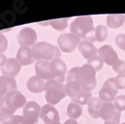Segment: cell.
Wrapping results in <instances>:
<instances>
[{
  "mask_svg": "<svg viewBox=\"0 0 125 124\" xmlns=\"http://www.w3.org/2000/svg\"><path fill=\"white\" fill-rule=\"evenodd\" d=\"M26 87L30 92L36 93L37 94V93H41L45 90V82H44V80L40 79L39 77L34 75V76H31L27 80Z\"/></svg>",
  "mask_w": 125,
  "mask_h": 124,
  "instance_id": "44dd1931",
  "label": "cell"
},
{
  "mask_svg": "<svg viewBox=\"0 0 125 124\" xmlns=\"http://www.w3.org/2000/svg\"><path fill=\"white\" fill-rule=\"evenodd\" d=\"M40 118L44 124H60V116L57 109L50 104H45L41 107Z\"/></svg>",
  "mask_w": 125,
  "mask_h": 124,
  "instance_id": "8fae6325",
  "label": "cell"
},
{
  "mask_svg": "<svg viewBox=\"0 0 125 124\" xmlns=\"http://www.w3.org/2000/svg\"><path fill=\"white\" fill-rule=\"evenodd\" d=\"M0 123L1 124H27L23 116L8 114L0 111Z\"/></svg>",
  "mask_w": 125,
  "mask_h": 124,
  "instance_id": "7402d4cb",
  "label": "cell"
},
{
  "mask_svg": "<svg viewBox=\"0 0 125 124\" xmlns=\"http://www.w3.org/2000/svg\"><path fill=\"white\" fill-rule=\"evenodd\" d=\"M4 100H5V97H4V96H0V107H1V106L3 105Z\"/></svg>",
  "mask_w": 125,
  "mask_h": 124,
  "instance_id": "e575fe53",
  "label": "cell"
},
{
  "mask_svg": "<svg viewBox=\"0 0 125 124\" xmlns=\"http://www.w3.org/2000/svg\"><path fill=\"white\" fill-rule=\"evenodd\" d=\"M63 124H78V122H77V120H74V119H68Z\"/></svg>",
  "mask_w": 125,
  "mask_h": 124,
  "instance_id": "836d02e7",
  "label": "cell"
},
{
  "mask_svg": "<svg viewBox=\"0 0 125 124\" xmlns=\"http://www.w3.org/2000/svg\"><path fill=\"white\" fill-rule=\"evenodd\" d=\"M81 40L73 33H62L58 36L57 44L58 48L65 53H71L79 46Z\"/></svg>",
  "mask_w": 125,
  "mask_h": 124,
  "instance_id": "52a82bcc",
  "label": "cell"
},
{
  "mask_svg": "<svg viewBox=\"0 0 125 124\" xmlns=\"http://www.w3.org/2000/svg\"><path fill=\"white\" fill-rule=\"evenodd\" d=\"M78 50L81 53V55L87 60L93 56H95L98 52V50H97L96 46L94 45V43L90 42V41H86V40L81 41L78 46Z\"/></svg>",
  "mask_w": 125,
  "mask_h": 124,
  "instance_id": "d6986e66",
  "label": "cell"
},
{
  "mask_svg": "<svg viewBox=\"0 0 125 124\" xmlns=\"http://www.w3.org/2000/svg\"><path fill=\"white\" fill-rule=\"evenodd\" d=\"M120 116H121V112L115 109L113 103H110V102L104 103L100 113V117L102 120H104L105 122L112 121V122H115L116 124H119Z\"/></svg>",
  "mask_w": 125,
  "mask_h": 124,
  "instance_id": "7c38bea8",
  "label": "cell"
},
{
  "mask_svg": "<svg viewBox=\"0 0 125 124\" xmlns=\"http://www.w3.org/2000/svg\"><path fill=\"white\" fill-rule=\"evenodd\" d=\"M113 71H115L118 75H125V61L124 60H118L115 64L112 66Z\"/></svg>",
  "mask_w": 125,
  "mask_h": 124,
  "instance_id": "f1b7e54d",
  "label": "cell"
},
{
  "mask_svg": "<svg viewBox=\"0 0 125 124\" xmlns=\"http://www.w3.org/2000/svg\"><path fill=\"white\" fill-rule=\"evenodd\" d=\"M71 33L75 34L80 39L94 42L95 39V28L93 19L91 16H80L77 17L73 22L70 24Z\"/></svg>",
  "mask_w": 125,
  "mask_h": 124,
  "instance_id": "7a4b0ae2",
  "label": "cell"
},
{
  "mask_svg": "<svg viewBox=\"0 0 125 124\" xmlns=\"http://www.w3.org/2000/svg\"><path fill=\"white\" fill-rule=\"evenodd\" d=\"M116 45L123 51H125V34H118L115 37Z\"/></svg>",
  "mask_w": 125,
  "mask_h": 124,
  "instance_id": "f546056e",
  "label": "cell"
},
{
  "mask_svg": "<svg viewBox=\"0 0 125 124\" xmlns=\"http://www.w3.org/2000/svg\"><path fill=\"white\" fill-rule=\"evenodd\" d=\"M17 41L20 47H31L36 44L37 33L36 31L30 27H25L17 35Z\"/></svg>",
  "mask_w": 125,
  "mask_h": 124,
  "instance_id": "30bf717a",
  "label": "cell"
},
{
  "mask_svg": "<svg viewBox=\"0 0 125 124\" xmlns=\"http://www.w3.org/2000/svg\"><path fill=\"white\" fill-rule=\"evenodd\" d=\"M16 60L21 66L32 64L35 60L32 53V49L29 47H20L16 54Z\"/></svg>",
  "mask_w": 125,
  "mask_h": 124,
  "instance_id": "e0dca14e",
  "label": "cell"
},
{
  "mask_svg": "<svg viewBox=\"0 0 125 124\" xmlns=\"http://www.w3.org/2000/svg\"><path fill=\"white\" fill-rule=\"evenodd\" d=\"M79 68L72 67L66 75V83L64 85L66 96H69L72 102L77 103L79 105L88 104L89 100L92 98V93L83 90L79 82Z\"/></svg>",
  "mask_w": 125,
  "mask_h": 124,
  "instance_id": "6da1fadb",
  "label": "cell"
},
{
  "mask_svg": "<svg viewBox=\"0 0 125 124\" xmlns=\"http://www.w3.org/2000/svg\"><path fill=\"white\" fill-rule=\"evenodd\" d=\"M7 57L3 54V53H0V67H3L5 65V63L7 62Z\"/></svg>",
  "mask_w": 125,
  "mask_h": 124,
  "instance_id": "d6a6232c",
  "label": "cell"
},
{
  "mask_svg": "<svg viewBox=\"0 0 125 124\" xmlns=\"http://www.w3.org/2000/svg\"><path fill=\"white\" fill-rule=\"evenodd\" d=\"M108 28L104 25H98L95 28V39L98 42H103L107 38Z\"/></svg>",
  "mask_w": 125,
  "mask_h": 124,
  "instance_id": "d4e9b609",
  "label": "cell"
},
{
  "mask_svg": "<svg viewBox=\"0 0 125 124\" xmlns=\"http://www.w3.org/2000/svg\"><path fill=\"white\" fill-rule=\"evenodd\" d=\"M8 46V40L5 37V35L3 33L0 32V53H3L6 51Z\"/></svg>",
  "mask_w": 125,
  "mask_h": 124,
  "instance_id": "4dcf8cb0",
  "label": "cell"
},
{
  "mask_svg": "<svg viewBox=\"0 0 125 124\" xmlns=\"http://www.w3.org/2000/svg\"><path fill=\"white\" fill-rule=\"evenodd\" d=\"M35 72L36 76L42 80H53L54 76L52 74L50 62H44V61H36L35 63Z\"/></svg>",
  "mask_w": 125,
  "mask_h": 124,
  "instance_id": "9a60e30c",
  "label": "cell"
},
{
  "mask_svg": "<svg viewBox=\"0 0 125 124\" xmlns=\"http://www.w3.org/2000/svg\"><path fill=\"white\" fill-rule=\"evenodd\" d=\"M124 19H125V15H124Z\"/></svg>",
  "mask_w": 125,
  "mask_h": 124,
  "instance_id": "74e56055",
  "label": "cell"
},
{
  "mask_svg": "<svg viewBox=\"0 0 125 124\" xmlns=\"http://www.w3.org/2000/svg\"><path fill=\"white\" fill-rule=\"evenodd\" d=\"M121 124H125V122H124V123H121Z\"/></svg>",
  "mask_w": 125,
  "mask_h": 124,
  "instance_id": "8d00e7d4",
  "label": "cell"
},
{
  "mask_svg": "<svg viewBox=\"0 0 125 124\" xmlns=\"http://www.w3.org/2000/svg\"><path fill=\"white\" fill-rule=\"evenodd\" d=\"M114 80L118 89H125V75H117Z\"/></svg>",
  "mask_w": 125,
  "mask_h": 124,
  "instance_id": "1f68e13d",
  "label": "cell"
},
{
  "mask_svg": "<svg viewBox=\"0 0 125 124\" xmlns=\"http://www.w3.org/2000/svg\"><path fill=\"white\" fill-rule=\"evenodd\" d=\"M17 90V83L14 78L0 76V96H6L10 91Z\"/></svg>",
  "mask_w": 125,
  "mask_h": 124,
  "instance_id": "ac0fdd59",
  "label": "cell"
},
{
  "mask_svg": "<svg viewBox=\"0 0 125 124\" xmlns=\"http://www.w3.org/2000/svg\"><path fill=\"white\" fill-rule=\"evenodd\" d=\"M113 102V105L116 110H118L119 112L125 110V95H118Z\"/></svg>",
  "mask_w": 125,
  "mask_h": 124,
  "instance_id": "83f0119b",
  "label": "cell"
},
{
  "mask_svg": "<svg viewBox=\"0 0 125 124\" xmlns=\"http://www.w3.org/2000/svg\"><path fill=\"white\" fill-rule=\"evenodd\" d=\"M20 70H21V65L19 64L16 58H8L5 65L1 67L2 75L11 78H14L16 75H18Z\"/></svg>",
  "mask_w": 125,
  "mask_h": 124,
  "instance_id": "2e32d148",
  "label": "cell"
},
{
  "mask_svg": "<svg viewBox=\"0 0 125 124\" xmlns=\"http://www.w3.org/2000/svg\"><path fill=\"white\" fill-rule=\"evenodd\" d=\"M87 64L91 65L97 72V71H99V70H101L103 68L104 62L98 55H95V56H93V57H91L90 59L87 60Z\"/></svg>",
  "mask_w": 125,
  "mask_h": 124,
  "instance_id": "4316f807",
  "label": "cell"
},
{
  "mask_svg": "<svg viewBox=\"0 0 125 124\" xmlns=\"http://www.w3.org/2000/svg\"><path fill=\"white\" fill-rule=\"evenodd\" d=\"M103 105H104V102L99 97H92L88 102L89 115L94 119L100 118V113Z\"/></svg>",
  "mask_w": 125,
  "mask_h": 124,
  "instance_id": "ffe728a7",
  "label": "cell"
},
{
  "mask_svg": "<svg viewBox=\"0 0 125 124\" xmlns=\"http://www.w3.org/2000/svg\"><path fill=\"white\" fill-rule=\"evenodd\" d=\"M104 124H116L115 122H112V121H107V122H105Z\"/></svg>",
  "mask_w": 125,
  "mask_h": 124,
  "instance_id": "d590c367",
  "label": "cell"
},
{
  "mask_svg": "<svg viewBox=\"0 0 125 124\" xmlns=\"http://www.w3.org/2000/svg\"><path fill=\"white\" fill-rule=\"evenodd\" d=\"M66 96L64 85L61 82L53 79L45 82V98L47 104L54 106Z\"/></svg>",
  "mask_w": 125,
  "mask_h": 124,
  "instance_id": "277c9868",
  "label": "cell"
},
{
  "mask_svg": "<svg viewBox=\"0 0 125 124\" xmlns=\"http://www.w3.org/2000/svg\"><path fill=\"white\" fill-rule=\"evenodd\" d=\"M124 21H125V19H124L123 14H111L106 17L107 27L112 28V29L121 27L123 25Z\"/></svg>",
  "mask_w": 125,
  "mask_h": 124,
  "instance_id": "603a6c76",
  "label": "cell"
},
{
  "mask_svg": "<svg viewBox=\"0 0 125 124\" xmlns=\"http://www.w3.org/2000/svg\"><path fill=\"white\" fill-rule=\"evenodd\" d=\"M118 88L116 86L114 78H108L102 86V88L99 91V98L104 102L112 103L116 98V95L118 93Z\"/></svg>",
  "mask_w": 125,
  "mask_h": 124,
  "instance_id": "ba28073f",
  "label": "cell"
},
{
  "mask_svg": "<svg viewBox=\"0 0 125 124\" xmlns=\"http://www.w3.org/2000/svg\"><path fill=\"white\" fill-rule=\"evenodd\" d=\"M32 53L34 59L37 61H44V62H51L56 58L60 57V49L48 42H37L32 46Z\"/></svg>",
  "mask_w": 125,
  "mask_h": 124,
  "instance_id": "3957f363",
  "label": "cell"
},
{
  "mask_svg": "<svg viewBox=\"0 0 125 124\" xmlns=\"http://www.w3.org/2000/svg\"><path fill=\"white\" fill-rule=\"evenodd\" d=\"M79 82L83 90L91 92L97 84L96 70L89 64H84L79 68Z\"/></svg>",
  "mask_w": 125,
  "mask_h": 124,
  "instance_id": "8992f818",
  "label": "cell"
},
{
  "mask_svg": "<svg viewBox=\"0 0 125 124\" xmlns=\"http://www.w3.org/2000/svg\"><path fill=\"white\" fill-rule=\"evenodd\" d=\"M50 66H51V71L54 76V79L61 82V83H63L67 74V67L65 62L60 58H56L50 62Z\"/></svg>",
  "mask_w": 125,
  "mask_h": 124,
  "instance_id": "4fadbf2b",
  "label": "cell"
},
{
  "mask_svg": "<svg viewBox=\"0 0 125 124\" xmlns=\"http://www.w3.org/2000/svg\"><path fill=\"white\" fill-rule=\"evenodd\" d=\"M49 25L52 26L54 29L61 31L64 30L68 26V19L67 18H61V19H53L49 21Z\"/></svg>",
  "mask_w": 125,
  "mask_h": 124,
  "instance_id": "484cf974",
  "label": "cell"
},
{
  "mask_svg": "<svg viewBox=\"0 0 125 124\" xmlns=\"http://www.w3.org/2000/svg\"><path fill=\"white\" fill-rule=\"evenodd\" d=\"M66 113H67V115L69 116L70 119L76 120L82 114V106L79 105V104H77V103L71 102V103H69L68 106H67Z\"/></svg>",
  "mask_w": 125,
  "mask_h": 124,
  "instance_id": "cb8c5ba5",
  "label": "cell"
},
{
  "mask_svg": "<svg viewBox=\"0 0 125 124\" xmlns=\"http://www.w3.org/2000/svg\"><path fill=\"white\" fill-rule=\"evenodd\" d=\"M41 107L35 101H29L23 107V118L27 122V124H36L40 118Z\"/></svg>",
  "mask_w": 125,
  "mask_h": 124,
  "instance_id": "9c48e42d",
  "label": "cell"
},
{
  "mask_svg": "<svg viewBox=\"0 0 125 124\" xmlns=\"http://www.w3.org/2000/svg\"><path fill=\"white\" fill-rule=\"evenodd\" d=\"M27 103L25 96L20 91L14 90L7 93L5 96V100L3 105L0 107V111L8 113V114H14L15 111L24 107Z\"/></svg>",
  "mask_w": 125,
  "mask_h": 124,
  "instance_id": "5b68a950",
  "label": "cell"
},
{
  "mask_svg": "<svg viewBox=\"0 0 125 124\" xmlns=\"http://www.w3.org/2000/svg\"><path fill=\"white\" fill-rule=\"evenodd\" d=\"M97 53H98V56L103 60L104 63L109 66H113L119 60L118 54L110 45H103L98 49Z\"/></svg>",
  "mask_w": 125,
  "mask_h": 124,
  "instance_id": "5bb4252c",
  "label": "cell"
}]
</instances>
